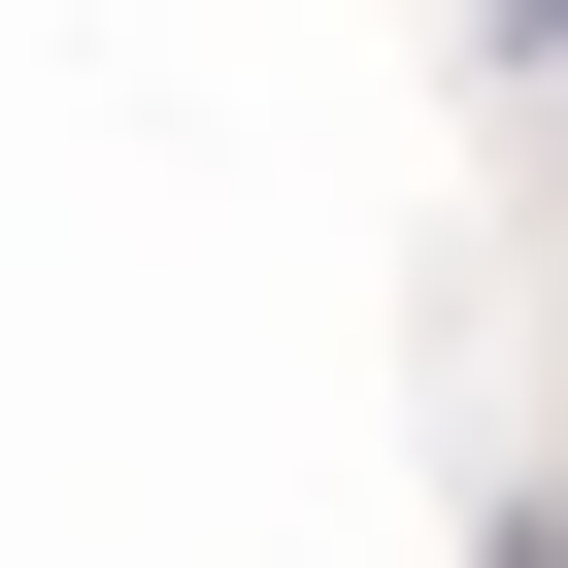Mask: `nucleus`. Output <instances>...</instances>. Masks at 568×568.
Returning a JSON list of instances; mask_svg holds the SVG:
<instances>
[{"instance_id": "nucleus-1", "label": "nucleus", "mask_w": 568, "mask_h": 568, "mask_svg": "<svg viewBox=\"0 0 568 568\" xmlns=\"http://www.w3.org/2000/svg\"><path fill=\"white\" fill-rule=\"evenodd\" d=\"M468 568H568V0L501 34V402H468Z\"/></svg>"}]
</instances>
